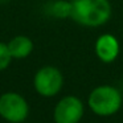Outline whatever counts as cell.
<instances>
[{
	"instance_id": "1",
	"label": "cell",
	"mask_w": 123,
	"mask_h": 123,
	"mask_svg": "<svg viewBox=\"0 0 123 123\" xmlns=\"http://www.w3.org/2000/svg\"><path fill=\"white\" fill-rule=\"evenodd\" d=\"M70 19L85 28H99L110 21L112 6L110 0H70Z\"/></svg>"
},
{
	"instance_id": "2",
	"label": "cell",
	"mask_w": 123,
	"mask_h": 123,
	"mask_svg": "<svg viewBox=\"0 0 123 123\" xmlns=\"http://www.w3.org/2000/svg\"><path fill=\"white\" fill-rule=\"evenodd\" d=\"M122 93L111 85L97 86L87 97L90 110L99 117H111L117 114L122 107Z\"/></svg>"
},
{
	"instance_id": "3",
	"label": "cell",
	"mask_w": 123,
	"mask_h": 123,
	"mask_svg": "<svg viewBox=\"0 0 123 123\" xmlns=\"http://www.w3.org/2000/svg\"><path fill=\"white\" fill-rule=\"evenodd\" d=\"M64 86V75L58 68L53 65H45L35 73L33 87L36 93L45 98L56 97Z\"/></svg>"
},
{
	"instance_id": "4",
	"label": "cell",
	"mask_w": 123,
	"mask_h": 123,
	"mask_svg": "<svg viewBox=\"0 0 123 123\" xmlns=\"http://www.w3.org/2000/svg\"><path fill=\"white\" fill-rule=\"evenodd\" d=\"M29 115V105L21 94L7 91L0 95V117L9 123H21Z\"/></svg>"
},
{
	"instance_id": "5",
	"label": "cell",
	"mask_w": 123,
	"mask_h": 123,
	"mask_svg": "<svg viewBox=\"0 0 123 123\" xmlns=\"http://www.w3.org/2000/svg\"><path fill=\"white\" fill-rule=\"evenodd\" d=\"M85 107L78 97L66 95L57 102L53 111L56 123H78L83 117Z\"/></svg>"
},
{
	"instance_id": "6",
	"label": "cell",
	"mask_w": 123,
	"mask_h": 123,
	"mask_svg": "<svg viewBox=\"0 0 123 123\" xmlns=\"http://www.w3.org/2000/svg\"><path fill=\"white\" fill-rule=\"evenodd\" d=\"M120 45L112 33H102L94 43V53L103 64H111L118 58Z\"/></svg>"
},
{
	"instance_id": "7",
	"label": "cell",
	"mask_w": 123,
	"mask_h": 123,
	"mask_svg": "<svg viewBox=\"0 0 123 123\" xmlns=\"http://www.w3.org/2000/svg\"><path fill=\"white\" fill-rule=\"evenodd\" d=\"M8 50L11 53V57L13 60H25L32 54L35 44L32 38H29L25 35L13 36L11 40L7 43Z\"/></svg>"
},
{
	"instance_id": "8",
	"label": "cell",
	"mask_w": 123,
	"mask_h": 123,
	"mask_svg": "<svg viewBox=\"0 0 123 123\" xmlns=\"http://www.w3.org/2000/svg\"><path fill=\"white\" fill-rule=\"evenodd\" d=\"M45 13L49 17L57 20L70 19L72 15V1L70 0H50L45 6Z\"/></svg>"
},
{
	"instance_id": "9",
	"label": "cell",
	"mask_w": 123,
	"mask_h": 123,
	"mask_svg": "<svg viewBox=\"0 0 123 123\" xmlns=\"http://www.w3.org/2000/svg\"><path fill=\"white\" fill-rule=\"evenodd\" d=\"M12 60L13 58L11 57V53H9V50H8L7 43L0 41V72L6 70L7 68L11 65Z\"/></svg>"
}]
</instances>
